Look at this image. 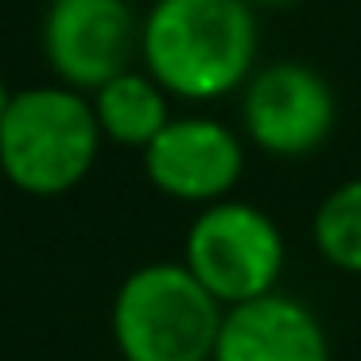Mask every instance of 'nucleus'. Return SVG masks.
<instances>
[{"instance_id": "obj_9", "label": "nucleus", "mask_w": 361, "mask_h": 361, "mask_svg": "<svg viewBox=\"0 0 361 361\" xmlns=\"http://www.w3.org/2000/svg\"><path fill=\"white\" fill-rule=\"evenodd\" d=\"M167 90L152 78L148 71H121L117 78H109L105 86L94 90V113L102 136L121 148H148L164 125L171 121V102H167Z\"/></svg>"}, {"instance_id": "obj_4", "label": "nucleus", "mask_w": 361, "mask_h": 361, "mask_svg": "<svg viewBox=\"0 0 361 361\" xmlns=\"http://www.w3.org/2000/svg\"><path fill=\"white\" fill-rule=\"evenodd\" d=\"M183 264L221 307H237L280 288L288 241L268 210L221 198L195 214L183 237Z\"/></svg>"}, {"instance_id": "obj_12", "label": "nucleus", "mask_w": 361, "mask_h": 361, "mask_svg": "<svg viewBox=\"0 0 361 361\" xmlns=\"http://www.w3.org/2000/svg\"><path fill=\"white\" fill-rule=\"evenodd\" d=\"M8 102H12V94H8V86H4V78H0V117H4V109H8Z\"/></svg>"}, {"instance_id": "obj_2", "label": "nucleus", "mask_w": 361, "mask_h": 361, "mask_svg": "<svg viewBox=\"0 0 361 361\" xmlns=\"http://www.w3.org/2000/svg\"><path fill=\"white\" fill-rule=\"evenodd\" d=\"M102 125L94 102L71 86H32L12 94L0 117V171L16 190L59 198L97 164Z\"/></svg>"}, {"instance_id": "obj_1", "label": "nucleus", "mask_w": 361, "mask_h": 361, "mask_svg": "<svg viewBox=\"0 0 361 361\" xmlns=\"http://www.w3.org/2000/svg\"><path fill=\"white\" fill-rule=\"evenodd\" d=\"M260 27L249 0H152L140 20L144 71L179 102H218L257 71Z\"/></svg>"}, {"instance_id": "obj_10", "label": "nucleus", "mask_w": 361, "mask_h": 361, "mask_svg": "<svg viewBox=\"0 0 361 361\" xmlns=\"http://www.w3.org/2000/svg\"><path fill=\"white\" fill-rule=\"evenodd\" d=\"M319 257L345 276H361V175L338 183L311 218Z\"/></svg>"}, {"instance_id": "obj_8", "label": "nucleus", "mask_w": 361, "mask_h": 361, "mask_svg": "<svg viewBox=\"0 0 361 361\" xmlns=\"http://www.w3.org/2000/svg\"><path fill=\"white\" fill-rule=\"evenodd\" d=\"M210 361H334L322 319L280 288L226 307Z\"/></svg>"}, {"instance_id": "obj_7", "label": "nucleus", "mask_w": 361, "mask_h": 361, "mask_svg": "<svg viewBox=\"0 0 361 361\" xmlns=\"http://www.w3.org/2000/svg\"><path fill=\"white\" fill-rule=\"evenodd\" d=\"M144 175L164 198L210 206L233 195L245 175V144L214 117H171L144 148Z\"/></svg>"}, {"instance_id": "obj_3", "label": "nucleus", "mask_w": 361, "mask_h": 361, "mask_svg": "<svg viewBox=\"0 0 361 361\" xmlns=\"http://www.w3.org/2000/svg\"><path fill=\"white\" fill-rule=\"evenodd\" d=\"M226 307L183 260H152L113 295V345L121 361H210Z\"/></svg>"}, {"instance_id": "obj_5", "label": "nucleus", "mask_w": 361, "mask_h": 361, "mask_svg": "<svg viewBox=\"0 0 361 361\" xmlns=\"http://www.w3.org/2000/svg\"><path fill=\"white\" fill-rule=\"evenodd\" d=\"M338 97L330 82L299 59H280L241 86V128L272 159H303L330 140Z\"/></svg>"}, {"instance_id": "obj_6", "label": "nucleus", "mask_w": 361, "mask_h": 361, "mask_svg": "<svg viewBox=\"0 0 361 361\" xmlns=\"http://www.w3.org/2000/svg\"><path fill=\"white\" fill-rule=\"evenodd\" d=\"M140 24L128 0H55L43 20V55L59 82L94 94L133 66Z\"/></svg>"}, {"instance_id": "obj_11", "label": "nucleus", "mask_w": 361, "mask_h": 361, "mask_svg": "<svg viewBox=\"0 0 361 361\" xmlns=\"http://www.w3.org/2000/svg\"><path fill=\"white\" fill-rule=\"evenodd\" d=\"M252 8H283V4H291V0H249Z\"/></svg>"}]
</instances>
